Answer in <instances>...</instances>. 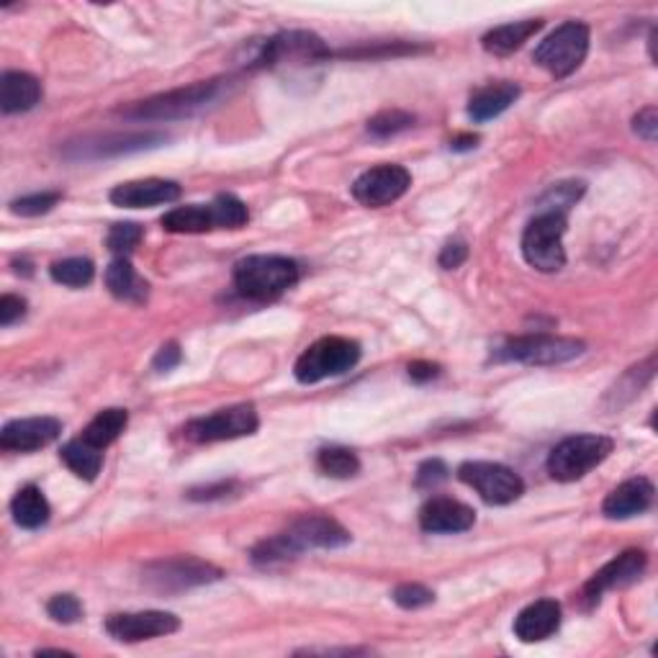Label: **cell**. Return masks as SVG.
I'll use <instances>...</instances> for the list:
<instances>
[{"label":"cell","instance_id":"cell-37","mask_svg":"<svg viewBox=\"0 0 658 658\" xmlns=\"http://www.w3.org/2000/svg\"><path fill=\"white\" fill-rule=\"evenodd\" d=\"M47 615L52 617L54 622L72 625L82 617V605L76 595H54L47 602Z\"/></svg>","mask_w":658,"mask_h":658},{"label":"cell","instance_id":"cell-4","mask_svg":"<svg viewBox=\"0 0 658 658\" xmlns=\"http://www.w3.org/2000/svg\"><path fill=\"white\" fill-rule=\"evenodd\" d=\"M615 442L605 435H574L558 442L548 456V473L554 481L571 483L610 458Z\"/></svg>","mask_w":658,"mask_h":658},{"label":"cell","instance_id":"cell-3","mask_svg":"<svg viewBox=\"0 0 658 658\" xmlns=\"http://www.w3.org/2000/svg\"><path fill=\"white\" fill-rule=\"evenodd\" d=\"M250 219L247 206L232 193H221L211 203L178 206L162 217V229L172 235H203L213 229H242Z\"/></svg>","mask_w":658,"mask_h":658},{"label":"cell","instance_id":"cell-5","mask_svg":"<svg viewBox=\"0 0 658 658\" xmlns=\"http://www.w3.org/2000/svg\"><path fill=\"white\" fill-rule=\"evenodd\" d=\"M360 345L348 337H322L315 345H309L296 360L293 376L299 383H319L325 378H335L348 373L358 366Z\"/></svg>","mask_w":658,"mask_h":658},{"label":"cell","instance_id":"cell-1","mask_svg":"<svg viewBox=\"0 0 658 658\" xmlns=\"http://www.w3.org/2000/svg\"><path fill=\"white\" fill-rule=\"evenodd\" d=\"M225 88H229V80L193 82V86L188 88H178V90H170V93H160L154 98H147V101L131 103L127 109H119V113L137 121L186 119L203 109H209L211 103H217L221 93H225Z\"/></svg>","mask_w":658,"mask_h":658},{"label":"cell","instance_id":"cell-9","mask_svg":"<svg viewBox=\"0 0 658 658\" xmlns=\"http://www.w3.org/2000/svg\"><path fill=\"white\" fill-rule=\"evenodd\" d=\"M221 569L213 564H206L201 558L193 556H178L168 558V561H154L144 566L142 581L144 587H150L158 595H176V591H186L193 587H203V584L219 581Z\"/></svg>","mask_w":658,"mask_h":658},{"label":"cell","instance_id":"cell-29","mask_svg":"<svg viewBox=\"0 0 658 658\" xmlns=\"http://www.w3.org/2000/svg\"><path fill=\"white\" fill-rule=\"evenodd\" d=\"M127 425H129L127 409H103L90 419L80 438L90 442V446L106 450L123 430H127Z\"/></svg>","mask_w":658,"mask_h":658},{"label":"cell","instance_id":"cell-35","mask_svg":"<svg viewBox=\"0 0 658 658\" xmlns=\"http://www.w3.org/2000/svg\"><path fill=\"white\" fill-rule=\"evenodd\" d=\"M60 201H62V193H57V191L31 193V196H21V199L11 201V211L19 213V217H41V213L52 211Z\"/></svg>","mask_w":658,"mask_h":658},{"label":"cell","instance_id":"cell-41","mask_svg":"<svg viewBox=\"0 0 658 658\" xmlns=\"http://www.w3.org/2000/svg\"><path fill=\"white\" fill-rule=\"evenodd\" d=\"M466 260H468V245L466 242L452 240V242H448L446 247H442V252H440V268L456 270V268L463 266Z\"/></svg>","mask_w":658,"mask_h":658},{"label":"cell","instance_id":"cell-23","mask_svg":"<svg viewBox=\"0 0 658 658\" xmlns=\"http://www.w3.org/2000/svg\"><path fill=\"white\" fill-rule=\"evenodd\" d=\"M41 101V82L29 72L11 70L0 78V109L3 113L31 111Z\"/></svg>","mask_w":658,"mask_h":658},{"label":"cell","instance_id":"cell-7","mask_svg":"<svg viewBox=\"0 0 658 658\" xmlns=\"http://www.w3.org/2000/svg\"><path fill=\"white\" fill-rule=\"evenodd\" d=\"M566 235V213L558 211H540L522 235V255L540 273H556L566 266L564 250Z\"/></svg>","mask_w":658,"mask_h":658},{"label":"cell","instance_id":"cell-14","mask_svg":"<svg viewBox=\"0 0 658 658\" xmlns=\"http://www.w3.org/2000/svg\"><path fill=\"white\" fill-rule=\"evenodd\" d=\"M180 630V620L172 612L144 610V612H119L106 620V632L119 644H139V640L172 636Z\"/></svg>","mask_w":658,"mask_h":658},{"label":"cell","instance_id":"cell-21","mask_svg":"<svg viewBox=\"0 0 658 658\" xmlns=\"http://www.w3.org/2000/svg\"><path fill=\"white\" fill-rule=\"evenodd\" d=\"M654 497H656V489L651 479H646V476H636V479L622 481L620 487H615L610 493H607L602 515L607 520H628V517L648 512L654 505Z\"/></svg>","mask_w":658,"mask_h":658},{"label":"cell","instance_id":"cell-25","mask_svg":"<svg viewBox=\"0 0 658 658\" xmlns=\"http://www.w3.org/2000/svg\"><path fill=\"white\" fill-rule=\"evenodd\" d=\"M11 515H13V522L19 525L23 530H39L44 528L49 522V515H52V509H49V501L44 497V491L34 483H29V487L19 489L13 501H11Z\"/></svg>","mask_w":658,"mask_h":658},{"label":"cell","instance_id":"cell-30","mask_svg":"<svg viewBox=\"0 0 658 658\" xmlns=\"http://www.w3.org/2000/svg\"><path fill=\"white\" fill-rule=\"evenodd\" d=\"M317 466L325 476L332 479H352L360 471V460L350 448H322L317 456Z\"/></svg>","mask_w":658,"mask_h":658},{"label":"cell","instance_id":"cell-17","mask_svg":"<svg viewBox=\"0 0 658 658\" xmlns=\"http://www.w3.org/2000/svg\"><path fill=\"white\" fill-rule=\"evenodd\" d=\"M329 57L325 41L311 31H283L273 37L258 57V64H283V62H317Z\"/></svg>","mask_w":658,"mask_h":658},{"label":"cell","instance_id":"cell-42","mask_svg":"<svg viewBox=\"0 0 658 658\" xmlns=\"http://www.w3.org/2000/svg\"><path fill=\"white\" fill-rule=\"evenodd\" d=\"M180 358L183 356H180L178 342H168L158 350V356H154V360H152V368L158 370V373H168V370H172L180 363Z\"/></svg>","mask_w":658,"mask_h":658},{"label":"cell","instance_id":"cell-32","mask_svg":"<svg viewBox=\"0 0 658 658\" xmlns=\"http://www.w3.org/2000/svg\"><path fill=\"white\" fill-rule=\"evenodd\" d=\"M584 196V183L581 180H566V183H558L554 188H548L540 199V209L542 211H558L566 213L571 206L579 203Z\"/></svg>","mask_w":658,"mask_h":658},{"label":"cell","instance_id":"cell-2","mask_svg":"<svg viewBox=\"0 0 658 658\" xmlns=\"http://www.w3.org/2000/svg\"><path fill=\"white\" fill-rule=\"evenodd\" d=\"M237 293L250 301H273L299 281V266L283 255H250L235 266Z\"/></svg>","mask_w":658,"mask_h":658},{"label":"cell","instance_id":"cell-28","mask_svg":"<svg viewBox=\"0 0 658 658\" xmlns=\"http://www.w3.org/2000/svg\"><path fill=\"white\" fill-rule=\"evenodd\" d=\"M60 458L64 460V466H68L70 471L82 481H96L103 466V450L90 446V442H86L82 438L70 440L68 446L62 448Z\"/></svg>","mask_w":658,"mask_h":658},{"label":"cell","instance_id":"cell-15","mask_svg":"<svg viewBox=\"0 0 658 658\" xmlns=\"http://www.w3.org/2000/svg\"><path fill=\"white\" fill-rule=\"evenodd\" d=\"M168 142V134L162 131H129V134H106L98 139H86V142L72 144L68 154L76 160H101L117 158V154L152 150Z\"/></svg>","mask_w":658,"mask_h":658},{"label":"cell","instance_id":"cell-43","mask_svg":"<svg viewBox=\"0 0 658 658\" xmlns=\"http://www.w3.org/2000/svg\"><path fill=\"white\" fill-rule=\"evenodd\" d=\"M438 376H440V366L427 363V360H417V363L409 366V378L417 383H427Z\"/></svg>","mask_w":658,"mask_h":658},{"label":"cell","instance_id":"cell-40","mask_svg":"<svg viewBox=\"0 0 658 658\" xmlns=\"http://www.w3.org/2000/svg\"><path fill=\"white\" fill-rule=\"evenodd\" d=\"M27 315V301L21 299V296H13V293H6L3 299H0V327H11L23 319Z\"/></svg>","mask_w":658,"mask_h":658},{"label":"cell","instance_id":"cell-12","mask_svg":"<svg viewBox=\"0 0 658 658\" xmlns=\"http://www.w3.org/2000/svg\"><path fill=\"white\" fill-rule=\"evenodd\" d=\"M278 535H281V540L286 542V548L291 550L293 558L301 556L303 550L342 548L350 542V532L327 515H303L291 525V528Z\"/></svg>","mask_w":658,"mask_h":658},{"label":"cell","instance_id":"cell-10","mask_svg":"<svg viewBox=\"0 0 658 658\" xmlns=\"http://www.w3.org/2000/svg\"><path fill=\"white\" fill-rule=\"evenodd\" d=\"M458 479L471 487L487 505H512L525 493V481L520 473L501 463H489V460H468L458 468Z\"/></svg>","mask_w":658,"mask_h":658},{"label":"cell","instance_id":"cell-24","mask_svg":"<svg viewBox=\"0 0 658 658\" xmlns=\"http://www.w3.org/2000/svg\"><path fill=\"white\" fill-rule=\"evenodd\" d=\"M517 98H520V86H517V82H491V86H483L471 96V101H468V117L479 123L497 119L517 101Z\"/></svg>","mask_w":658,"mask_h":658},{"label":"cell","instance_id":"cell-13","mask_svg":"<svg viewBox=\"0 0 658 658\" xmlns=\"http://www.w3.org/2000/svg\"><path fill=\"white\" fill-rule=\"evenodd\" d=\"M411 176L401 164H378L366 170L356 183H352V199L368 206V209H381L399 201L409 191Z\"/></svg>","mask_w":658,"mask_h":658},{"label":"cell","instance_id":"cell-18","mask_svg":"<svg viewBox=\"0 0 658 658\" xmlns=\"http://www.w3.org/2000/svg\"><path fill=\"white\" fill-rule=\"evenodd\" d=\"M62 432V422L54 417L13 419L0 432V448L11 452H34L54 442Z\"/></svg>","mask_w":658,"mask_h":658},{"label":"cell","instance_id":"cell-22","mask_svg":"<svg viewBox=\"0 0 658 658\" xmlns=\"http://www.w3.org/2000/svg\"><path fill=\"white\" fill-rule=\"evenodd\" d=\"M561 628V605L556 599H538L515 617V636L522 644H540Z\"/></svg>","mask_w":658,"mask_h":658},{"label":"cell","instance_id":"cell-16","mask_svg":"<svg viewBox=\"0 0 658 658\" xmlns=\"http://www.w3.org/2000/svg\"><path fill=\"white\" fill-rule=\"evenodd\" d=\"M648 566V556L644 550H625L617 558H612L610 564L602 566L591 579L587 581V587L581 591V599L587 605H597L602 599L605 591L610 589H622L628 584L638 581L644 576Z\"/></svg>","mask_w":658,"mask_h":658},{"label":"cell","instance_id":"cell-38","mask_svg":"<svg viewBox=\"0 0 658 658\" xmlns=\"http://www.w3.org/2000/svg\"><path fill=\"white\" fill-rule=\"evenodd\" d=\"M448 466L442 463V460L432 458V460H425L422 466L417 468V487L419 489H435L440 487L442 481H448Z\"/></svg>","mask_w":658,"mask_h":658},{"label":"cell","instance_id":"cell-27","mask_svg":"<svg viewBox=\"0 0 658 658\" xmlns=\"http://www.w3.org/2000/svg\"><path fill=\"white\" fill-rule=\"evenodd\" d=\"M106 286L117 299L131 303H142L147 299V291H150V286L137 276V270L131 268L127 258H117L111 262L109 270H106Z\"/></svg>","mask_w":658,"mask_h":658},{"label":"cell","instance_id":"cell-31","mask_svg":"<svg viewBox=\"0 0 658 658\" xmlns=\"http://www.w3.org/2000/svg\"><path fill=\"white\" fill-rule=\"evenodd\" d=\"M49 276H52L54 283H62L68 288H82L90 286L96 278V266L88 258H68L57 260L52 268H49Z\"/></svg>","mask_w":658,"mask_h":658},{"label":"cell","instance_id":"cell-44","mask_svg":"<svg viewBox=\"0 0 658 658\" xmlns=\"http://www.w3.org/2000/svg\"><path fill=\"white\" fill-rule=\"evenodd\" d=\"M479 144V137L476 134H463V137H456L450 142V150H456V152H466V150H473V147Z\"/></svg>","mask_w":658,"mask_h":658},{"label":"cell","instance_id":"cell-20","mask_svg":"<svg viewBox=\"0 0 658 658\" xmlns=\"http://www.w3.org/2000/svg\"><path fill=\"white\" fill-rule=\"evenodd\" d=\"M476 512L463 501L450 497H435L419 509V528L432 535H452L471 530Z\"/></svg>","mask_w":658,"mask_h":658},{"label":"cell","instance_id":"cell-34","mask_svg":"<svg viewBox=\"0 0 658 658\" xmlns=\"http://www.w3.org/2000/svg\"><path fill=\"white\" fill-rule=\"evenodd\" d=\"M142 227L134 225V221H121V225H113L109 237H106V245L113 255L119 258H127L129 252H134V247L142 242Z\"/></svg>","mask_w":658,"mask_h":658},{"label":"cell","instance_id":"cell-36","mask_svg":"<svg viewBox=\"0 0 658 658\" xmlns=\"http://www.w3.org/2000/svg\"><path fill=\"white\" fill-rule=\"evenodd\" d=\"M391 597L401 610H419V607L435 602V591L422 587V584H399Z\"/></svg>","mask_w":658,"mask_h":658},{"label":"cell","instance_id":"cell-6","mask_svg":"<svg viewBox=\"0 0 658 658\" xmlns=\"http://www.w3.org/2000/svg\"><path fill=\"white\" fill-rule=\"evenodd\" d=\"M587 54L589 27L581 21H566L548 39L540 41V47L532 52V60L538 68L561 80L579 70Z\"/></svg>","mask_w":658,"mask_h":658},{"label":"cell","instance_id":"cell-8","mask_svg":"<svg viewBox=\"0 0 658 658\" xmlns=\"http://www.w3.org/2000/svg\"><path fill=\"white\" fill-rule=\"evenodd\" d=\"M584 352V342L574 337H556V335H525L512 337L505 345L493 350V358L507 360V363H525V366H561L569 360L579 358Z\"/></svg>","mask_w":658,"mask_h":658},{"label":"cell","instance_id":"cell-39","mask_svg":"<svg viewBox=\"0 0 658 658\" xmlns=\"http://www.w3.org/2000/svg\"><path fill=\"white\" fill-rule=\"evenodd\" d=\"M632 131L646 142H656L658 137V111L656 106H648V109L638 111V117L632 119Z\"/></svg>","mask_w":658,"mask_h":658},{"label":"cell","instance_id":"cell-11","mask_svg":"<svg viewBox=\"0 0 658 658\" xmlns=\"http://www.w3.org/2000/svg\"><path fill=\"white\" fill-rule=\"evenodd\" d=\"M260 427L258 411L252 405H235L213 411L209 417L191 419L183 427V435L191 442H225L255 435Z\"/></svg>","mask_w":658,"mask_h":658},{"label":"cell","instance_id":"cell-33","mask_svg":"<svg viewBox=\"0 0 658 658\" xmlns=\"http://www.w3.org/2000/svg\"><path fill=\"white\" fill-rule=\"evenodd\" d=\"M411 123H415V117H411V113L401 109H389V111L376 113V117L368 121V131L378 139H386V137L399 134V131H407Z\"/></svg>","mask_w":658,"mask_h":658},{"label":"cell","instance_id":"cell-26","mask_svg":"<svg viewBox=\"0 0 658 658\" xmlns=\"http://www.w3.org/2000/svg\"><path fill=\"white\" fill-rule=\"evenodd\" d=\"M540 29H542V21L540 19L512 21V23H505V27L491 29L489 34L481 39V44H483V49H487L489 54L505 57V54H512L515 49H520L525 44V41L538 34Z\"/></svg>","mask_w":658,"mask_h":658},{"label":"cell","instance_id":"cell-19","mask_svg":"<svg viewBox=\"0 0 658 658\" xmlns=\"http://www.w3.org/2000/svg\"><path fill=\"white\" fill-rule=\"evenodd\" d=\"M109 199L113 206H121V209H152V206L178 201L180 186L162 178L129 180V183H119L113 188Z\"/></svg>","mask_w":658,"mask_h":658}]
</instances>
